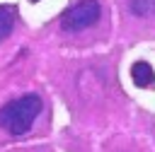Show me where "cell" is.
<instances>
[{
    "label": "cell",
    "instance_id": "cell-3",
    "mask_svg": "<svg viewBox=\"0 0 155 152\" xmlns=\"http://www.w3.org/2000/svg\"><path fill=\"white\" fill-rule=\"evenodd\" d=\"M119 10V36L126 43L155 36V0H114Z\"/></svg>",
    "mask_w": 155,
    "mask_h": 152
},
{
    "label": "cell",
    "instance_id": "cell-5",
    "mask_svg": "<svg viewBox=\"0 0 155 152\" xmlns=\"http://www.w3.org/2000/svg\"><path fill=\"white\" fill-rule=\"evenodd\" d=\"M102 152H153V147L143 140V135L116 133L102 145Z\"/></svg>",
    "mask_w": 155,
    "mask_h": 152
},
{
    "label": "cell",
    "instance_id": "cell-4",
    "mask_svg": "<svg viewBox=\"0 0 155 152\" xmlns=\"http://www.w3.org/2000/svg\"><path fill=\"white\" fill-rule=\"evenodd\" d=\"M22 29H24V24H22V17H19L17 5L2 2L0 5V55L19 39Z\"/></svg>",
    "mask_w": 155,
    "mask_h": 152
},
{
    "label": "cell",
    "instance_id": "cell-1",
    "mask_svg": "<svg viewBox=\"0 0 155 152\" xmlns=\"http://www.w3.org/2000/svg\"><path fill=\"white\" fill-rule=\"evenodd\" d=\"M53 106L48 92L36 82H12L0 87V147L51 133Z\"/></svg>",
    "mask_w": 155,
    "mask_h": 152
},
{
    "label": "cell",
    "instance_id": "cell-7",
    "mask_svg": "<svg viewBox=\"0 0 155 152\" xmlns=\"http://www.w3.org/2000/svg\"><path fill=\"white\" fill-rule=\"evenodd\" d=\"M29 2H39V0H29Z\"/></svg>",
    "mask_w": 155,
    "mask_h": 152
},
{
    "label": "cell",
    "instance_id": "cell-6",
    "mask_svg": "<svg viewBox=\"0 0 155 152\" xmlns=\"http://www.w3.org/2000/svg\"><path fill=\"white\" fill-rule=\"evenodd\" d=\"M10 152H56L51 145H22V147H12Z\"/></svg>",
    "mask_w": 155,
    "mask_h": 152
},
{
    "label": "cell",
    "instance_id": "cell-2",
    "mask_svg": "<svg viewBox=\"0 0 155 152\" xmlns=\"http://www.w3.org/2000/svg\"><path fill=\"white\" fill-rule=\"evenodd\" d=\"M46 31L65 48L104 46L111 39V5L109 0H70Z\"/></svg>",
    "mask_w": 155,
    "mask_h": 152
}]
</instances>
